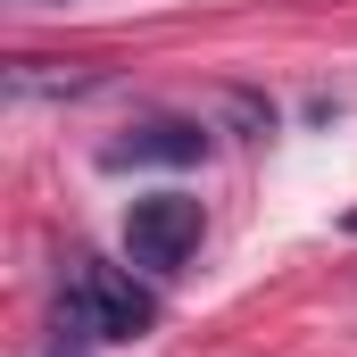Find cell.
I'll return each mask as SVG.
<instances>
[{
    "label": "cell",
    "mask_w": 357,
    "mask_h": 357,
    "mask_svg": "<svg viewBox=\"0 0 357 357\" xmlns=\"http://www.w3.org/2000/svg\"><path fill=\"white\" fill-rule=\"evenodd\" d=\"M158 324V299L150 282H133L125 266L108 258H75L67 282H59V333L84 341V349H108V341H142Z\"/></svg>",
    "instance_id": "obj_1"
},
{
    "label": "cell",
    "mask_w": 357,
    "mask_h": 357,
    "mask_svg": "<svg viewBox=\"0 0 357 357\" xmlns=\"http://www.w3.org/2000/svg\"><path fill=\"white\" fill-rule=\"evenodd\" d=\"M199 241H208V208L191 191H150L125 208V258L142 274H183L199 258Z\"/></svg>",
    "instance_id": "obj_2"
},
{
    "label": "cell",
    "mask_w": 357,
    "mask_h": 357,
    "mask_svg": "<svg viewBox=\"0 0 357 357\" xmlns=\"http://www.w3.org/2000/svg\"><path fill=\"white\" fill-rule=\"evenodd\" d=\"M100 158H108V167H191V158H208V125H191V116H150V125H133L125 142H108Z\"/></svg>",
    "instance_id": "obj_3"
},
{
    "label": "cell",
    "mask_w": 357,
    "mask_h": 357,
    "mask_svg": "<svg viewBox=\"0 0 357 357\" xmlns=\"http://www.w3.org/2000/svg\"><path fill=\"white\" fill-rule=\"evenodd\" d=\"M349 233H357V216H349Z\"/></svg>",
    "instance_id": "obj_4"
},
{
    "label": "cell",
    "mask_w": 357,
    "mask_h": 357,
    "mask_svg": "<svg viewBox=\"0 0 357 357\" xmlns=\"http://www.w3.org/2000/svg\"><path fill=\"white\" fill-rule=\"evenodd\" d=\"M59 357H67V349H59Z\"/></svg>",
    "instance_id": "obj_5"
}]
</instances>
